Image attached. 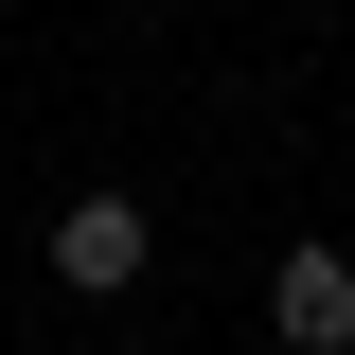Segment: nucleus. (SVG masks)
Listing matches in <instances>:
<instances>
[{
  "mask_svg": "<svg viewBox=\"0 0 355 355\" xmlns=\"http://www.w3.org/2000/svg\"><path fill=\"white\" fill-rule=\"evenodd\" d=\"M53 284H89V302L142 284V196H71V214H53Z\"/></svg>",
  "mask_w": 355,
  "mask_h": 355,
  "instance_id": "obj_1",
  "label": "nucleus"
},
{
  "mask_svg": "<svg viewBox=\"0 0 355 355\" xmlns=\"http://www.w3.org/2000/svg\"><path fill=\"white\" fill-rule=\"evenodd\" d=\"M266 320H284V355H355V266H338V249H284Z\"/></svg>",
  "mask_w": 355,
  "mask_h": 355,
  "instance_id": "obj_2",
  "label": "nucleus"
}]
</instances>
